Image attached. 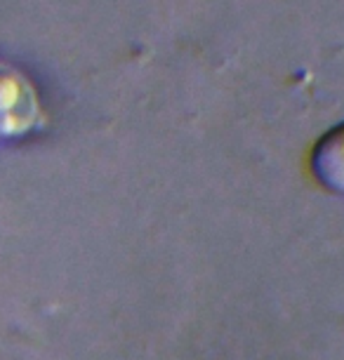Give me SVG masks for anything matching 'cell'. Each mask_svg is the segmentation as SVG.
<instances>
[{"label": "cell", "mask_w": 344, "mask_h": 360, "mask_svg": "<svg viewBox=\"0 0 344 360\" xmlns=\"http://www.w3.org/2000/svg\"><path fill=\"white\" fill-rule=\"evenodd\" d=\"M43 123L36 85L17 66L0 59V139L29 134Z\"/></svg>", "instance_id": "obj_1"}, {"label": "cell", "mask_w": 344, "mask_h": 360, "mask_svg": "<svg viewBox=\"0 0 344 360\" xmlns=\"http://www.w3.org/2000/svg\"><path fill=\"white\" fill-rule=\"evenodd\" d=\"M314 169L330 188L344 191V125L319 144L314 153Z\"/></svg>", "instance_id": "obj_2"}]
</instances>
